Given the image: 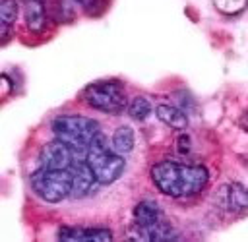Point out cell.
<instances>
[{"label": "cell", "mask_w": 248, "mask_h": 242, "mask_svg": "<svg viewBox=\"0 0 248 242\" xmlns=\"http://www.w3.org/2000/svg\"><path fill=\"white\" fill-rule=\"evenodd\" d=\"M112 149L120 155H126L134 149V132L130 126H120L112 134Z\"/></svg>", "instance_id": "cell-13"}, {"label": "cell", "mask_w": 248, "mask_h": 242, "mask_svg": "<svg viewBox=\"0 0 248 242\" xmlns=\"http://www.w3.org/2000/svg\"><path fill=\"white\" fill-rule=\"evenodd\" d=\"M54 17L56 21L60 23H68L76 17V12H74V6L70 0H58L56 6H54Z\"/></svg>", "instance_id": "cell-16"}, {"label": "cell", "mask_w": 248, "mask_h": 242, "mask_svg": "<svg viewBox=\"0 0 248 242\" xmlns=\"http://www.w3.org/2000/svg\"><path fill=\"white\" fill-rule=\"evenodd\" d=\"M58 240L64 242H108L112 240V230L105 227H62L58 230Z\"/></svg>", "instance_id": "cell-8"}, {"label": "cell", "mask_w": 248, "mask_h": 242, "mask_svg": "<svg viewBox=\"0 0 248 242\" xmlns=\"http://www.w3.org/2000/svg\"><path fill=\"white\" fill-rule=\"evenodd\" d=\"M155 114H157V118H159L163 124H167V126L172 128V130H184V128L188 126L186 114H184L178 106H174V105L161 103V105H157Z\"/></svg>", "instance_id": "cell-12"}, {"label": "cell", "mask_w": 248, "mask_h": 242, "mask_svg": "<svg viewBox=\"0 0 248 242\" xmlns=\"http://www.w3.org/2000/svg\"><path fill=\"white\" fill-rule=\"evenodd\" d=\"M217 203L231 213H244L248 211V188L240 182L225 184L217 192Z\"/></svg>", "instance_id": "cell-7"}, {"label": "cell", "mask_w": 248, "mask_h": 242, "mask_svg": "<svg viewBox=\"0 0 248 242\" xmlns=\"http://www.w3.org/2000/svg\"><path fill=\"white\" fill-rule=\"evenodd\" d=\"M31 188L43 201L58 203L72 196V170L39 166L31 174Z\"/></svg>", "instance_id": "cell-4"}, {"label": "cell", "mask_w": 248, "mask_h": 242, "mask_svg": "<svg viewBox=\"0 0 248 242\" xmlns=\"http://www.w3.org/2000/svg\"><path fill=\"white\" fill-rule=\"evenodd\" d=\"M207 168L202 165H184L176 161H161L151 166V180L159 192L170 197L196 196L207 184Z\"/></svg>", "instance_id": "cell-1"}, {"label": "cell", "mask_w": 248, "mask_h": 242, "mask_svg": "<svg viewBox=\"0 0 248 242\" xmlns=\"http://www.w3.org/2000/svg\"><path fill=\"white\" fill-rule=\"evenodd\" d=\"M76 159H78L76 149L62 139H54L46 143L39 155V163L45 168H70L76 163Z\"/></svg>", "instance_id": "cell-6"}, {"label": "cell", "mask_w": 248, "mask_h": 242, "mask_svg": "<svg viewBox=\"0 0 248 242\" xmlns=\"http://www.w3.org/2000/svg\"><path fill=\"white\" fill-rule=\"evenodd\" d=\"M74 2L79 4V6H83V8H93L97 4V0H74Z\"/></svg>", "instance_id": "cell-18"}, {"label": "cell", "mask_w": 248, "mask_h": 242, "mask_svg": "<svg viewBox=\"0 0 248 242\" xmlns=\"http://www.w3.org/2000/svg\"><path fill=\"white\" fill-rule=\"evenodd\" d=\"M83 101L91 108L107 114H118L126 108L124 89L114 79H101V81L89 83L83 89Z\"/></svg>", "instance_id": "cell-5"}, {"label": "cell", "mask_w": 248, "mask_h": 242, "mask_svg": "<svg viewBox=\"0 0 248 242\" xmlns=\"http://www.w3.org/2000/svg\"><path fill=\"white\" fill-rule=\"evenodd\" d=\"M246 120H248V114H246Z\"/></svg>", "instance_id": "cell-19"}, {"label": "cell", "mask_w": 248, "mask_h": 242, "mask_svg": "<svg viewBox=\"0 0 248 242\" xmlns=\"http://www.w3.org/2000/svg\"><path fill=\"white\" fill-rule=\"evenodd\" d=\"M52 132L56 139L66 141L70 147L76 149V153H83L89 149L91 141L97 137L99 124L93 118L81 116V114H62L52 120Z\"/></svg>", "instance_id": "cell-2"}, {"label": "cell", "mask_w": 248, "mask_h": 242, "mask_svg": "<svg viewBox=\"0 0 248 242\" xmlns=\"http://www.w3.org/2000/svg\"><path fill=\"white\" fill-rule=\"evenodd\" d=\"M163 219L165 217H163L161 205L151 201V199H143L134 207V223L138 227H149V225H155Z\"/></svg>", "instance_id": "cell-11"}, {"label": "cell", "mask_w": 248, "mask_h": 242, "mask_svg": "<svg viewBox=\"0 0 248 242\" xmlns=\"http://www.w3.org/2000/svg\"><path fill=\"white\" fill-rule=\"evenodd\" d=\"M178 151L180 153H188L190 151V137H188V134H180L178 136Z\"/></svg>", "instance_id": "cell-17"}, {"label": "cell", "mask_w": 248, "mask_h": 242, "mask_svg": "<svg viewBox=\"0 0 248 242\" xmlns=\"http://www.w3.org/2000/svg\"><path fill=\"white\" fill-rule=\"evenodd\" d=\"M23 2H25V0H23Z\"/></svg>", "instance_id": "cell-20"}, {"label": "cell", "mask_w": 248, "mask_h": 242, "mask_svg": "<svg viewBox=\"0 0 248 242\" xmlns=\"http://www.w3.org/2000/svg\"><path fill=\"white\" fill-rule=\"evenodd\" d=\"M17 17V2L16 0H0V21L2 25H14Z\"/></svg>", "instance_id": "cell-15"}, {"label": "cell", "mask_w": 248, "mask_h": 242, "mask_svg": "<svg viewBox=\"0 0 248 242\" xmlns=\"http://www.w3.org/2000/svg\"><path fill=\"white\" fill-rule=\"evenodd\" d=\"M70 170H72V197L87 196L93 190L95 182H97V178H95L91 166L87 165V161L76 159V163L70 166Z\"/></svg>", "instance_id": "cell-9"}, {"label": "cell", "mask_w": 248, "mask_h": 242, "mask_svg": "<svg viewBox=\"0 0 248 242\" xmlns=\"http://www.w3.org/2000/svg\"><path fill=\"white\" fill-rule=\"evenodd\" d=\"M151 112V103L147 97H134L128 105V114L134 120H145Z\"/></svg>", "instance_id": "cell-14"}, {"label": "cell", "mask_w": 248, "mask_h": 242, "mask_svg": "<svg viewBox=\"0 0 248 242\" xmlns=\"http://www.w3.org/2000/svg\"><path fill=\"white\" fill-rule=\"evenodd\" d=\"M85 161L91 166L99 184H112L122 176L126 168V161L122 159V155L108 147L107 137L101 132L85 151Z\"/></svg>", "instance_id": "cell-3"}, {"label": "cell", "mask_w": 248, "mask_h": 242, "mask_svg": "<svg viewBox=\"0 0 248 242\" xmlns=\"http://www.w3.org/2000/svg\"><path fill=\"white\" fill-rule=\"evenodd\" d=\"M23 15L29 31L41 33L46 27V10L45 0H25L23 2Z\"/></svg>", "instance_id": "cell-10"}]
</instances>
